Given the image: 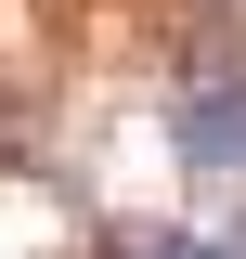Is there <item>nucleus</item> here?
Instances as JSON below:
<instances>
[{"instance_id": "nucleus-1", "label": "nucleus", "mask_w": 246, "mask_h": 259, "mask_svg": "<svg viewBox=\"0 0 246 259\" xmlns=\"http://www.w3.org/2000/svg\"><path fill=\"white\" fill-rule=\"evenodd\" d=\"M169 156L194 182H246V78H194L182 117H169Z\"/></svg>"}, {"instance_id": "nucleus-2", "label": "nucleus", "mask_w": 246, "mask_h": 259, "mask_svg": "<svg viewBox=\"0 0 246 259\" xmlns=\"http://www.w3.org/2000/svg\"><path fill=\"white\" fill-rule=\"evenodd\" d=\"M104 259H194V233H182V221H117Z\"/></svg>"}]
</instances>
